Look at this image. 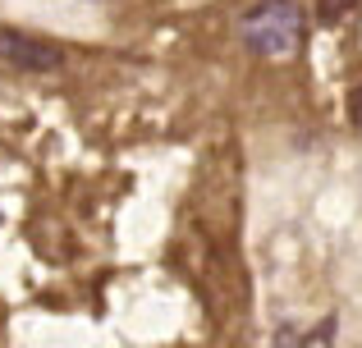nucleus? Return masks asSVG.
Segmentation results:
<instances>
[{
	"label": "nucleus",
	"mask_w": 362,
	"mask_h": 348,
	"mask_svg": "<svg viewBox=\"0 0 362 348\" xmlns=\"http://www.w3.org/2000/svg\"><path fill=\"white\" fill-rule=\"evenodd\" d=\"M239 32L257 55H289L303 42V9L293 0H262Z\"/></svg>",
	"instance_id": "f257e3e1"
},
{
	"label": "nucleus",
	"mask_w": 362,
	"mask_h": 348,
	"mask_svg": "<svg viewBox=\"0 0 362 348\" xmlns=\"http://www.w3.org/2000/svg\"><path fill=\"white\" fill-rule=\"evenodd\" d=\"M0 55L9 64H18V69H55L60 64V46L42 42V37H28V32H14V28L0 32Z\"/></svg>",
	"instance_id": "f03ea898"
},
{
	"label": "nucleus",
	"mask_w": 362,
	"mask_h": 348,
	"mask_svg": "<svg viewBox=\"0 0 362 348\" xmlns=\"http://www.w3.org/2000/svg\"><path fill=\"white\" fill-rule=\"evenodd\" d=\"M358 9V0H317V18L321 23H344Z\"/></svg>",
	"instance_id": "7ed1b4c3"
},
{
	"label": "nucleus",
	"mask_w": 362,
	"mask_h": 348,
	"mask_svg": "<svg viewBox=\"0 0 362 348\" xmlns=\"http://www.w3.org/2000/svg\"><path fill=\"white\" fill-rule=\"evenodd\" d=\"M349 119H354V128H362V83L354 88V97H349Z\"/></svg>",
	"instance_id": "20e7f679"
},
{
	"label": "nucleus",
	"mask_w": 362,
	"mask_h": 348,
	"mask_svg": "<svg viewBox=\"0 0 362 348\" xmlns=\"http://www.w3.org/2000/svg\"><path fill=\"white\" fill-rule=\"evenodd\" d=\"M280 348H293V330H280Z\"/></svg>",
	"instance_id": "39448f33"
}]
</instances>
